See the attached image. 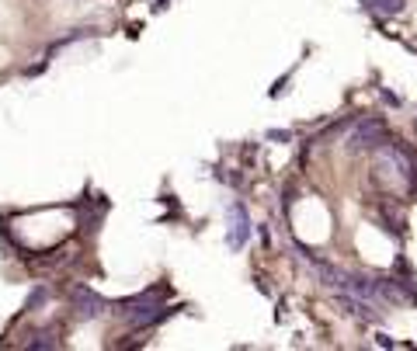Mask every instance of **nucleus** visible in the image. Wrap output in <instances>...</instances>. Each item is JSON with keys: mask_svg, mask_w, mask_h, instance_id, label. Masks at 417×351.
<instances>
[{"mask_svg": "<svg viewBox=\"0 0 417 351\" xmlns=\"http://www.w3.org/2000/svg\"><path fill=\"white\" fill-rule=\"evenodd\" d=\"M382 143H386V126L379 119H365L358 129L351 132L348 150H372V146H382Z\"/></svg>", "mask_w": 417, "mask_h": 351, "instance_id": "obj_1", "label": "nucleus"}, {"mask_svg": "<svg viewBox=\"0 0 417 351\" xmlns=\"http://www.w3.org/2000/svg\"><path fill=\"white\" fill-rule=\"evenodd\" d=\"M70 299H74V313H77L81 320H94V316H101L105 307H108V303H105L94 289H87V285H77Z\"/></svg>", "mask_w": 417, "mask_h": 351, "instance_id": "obj_2", "label": "nucleus"}, {"mask_svg": "<svg viewBox=\"0 0 417 351\" xmlns=\"http://www.w3.org/2000/svg\"><path fill=\"white\" fill-rule=\"evenodd\" d=\"M247 237H250V220L244 213V206L237 202V206H230V247L240 251L247 244Z\"/></svg>", "mask_w": 417, "mask_h": 351, "instance_id": "obj_3", "label": "nucleus"}, {"mask_svg": "<svg viewBox=\"0 0 417 351\" xmlns=\"http://www.w3.org/2000/svg\"><path fill=\"white\" fill-rule=\"evenodd\" d=\"M362 4H369L375 14H382V18H397L407 7V0H362Z\"/></svg>", "mask_w": 417, "mask_h": 351, "instance_id": "obj_4", "label": "nucleus"}, {"mask_svg": "<svg viewBox=\"0 0 417 351\" xmlns=\"http://www.w3.org/2000/svg\"><path fill=\"white\" fill-rule=\"evenodd\" d=\"M28 348H56L52 334H35V341H28Z\"/></svg>", "mask_w": 417, "mask_h": 351, "instance_id": "obj_5", "label": "nucleus"}]
</instances>
